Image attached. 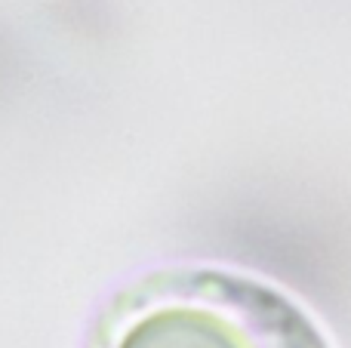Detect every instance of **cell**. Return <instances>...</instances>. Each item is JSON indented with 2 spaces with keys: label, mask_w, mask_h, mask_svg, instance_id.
<instances>
[{
  "label": "cell",
  "mask_w": 351,
  "mask_h": 348,
  "mask_svg": "<svg viewBox=\"0 0 351 348\" xmlns=\"http://www.w3.org/2000/svg\"><path fill=\"white\" fill-rule=\"evenodd\" d=\"M105 348H327L284 293L228 271L160 277L121 314Z\"/></svg>",
  "instance_id": "6da1fadb"
}]
</instances>
